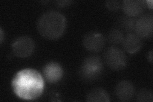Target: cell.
Returning <instances> with one entry per match:
<instances>
[{"instance_id": "obj_1", "label": "cell", "mask_w": 153, "mask_h": 102, "mask_svg": "<svg viewBox=\"0 0 153 102\" xmlns=\"http://www.w3.org/2000/svg\"><path fill=\"white\" fill-rule=\"evenodd\" d=\"M12 91L18 98L35 100L40 98L44 90L45 82L40 73L32 68L19 71L11 82Z\"/></svg>"}, {"instance_id": "obj_2", "label": "cell", "mask_w": 153, "mask_h": 102, "mask_svg": "<svg viewBox=\"0 0 153 102\" xmlns=\"http://www.w3.org/2000/svg\"><path fill=\"white\" fill-rule=\"evenodd\" d=\"M40 35L47 40H57L63 36L66 28V19L63 13L56 11L44 13L37 22Z\"/></svg>"}, {"instance_id": "obj_3", "label": "cell", "mask_w": 153, "mask_h": 102, "mask_svg": "<svg viewBox=\"0 0 153 102\" xmlns=\"http://www.w3.org/2000/svg\"><path fill=\"white\" fill-rule=\"evenodd\" d=\"M103 70V63L101 58L97 56H90L81 64L79 75L85 82H93L102 75Z\"/></svg>"}, {"instance_id": "obj_4", "label": "cell", "mask_w": 153, "mask_h": 102, "mask_svg": "<svg viewBox=\"0 0 153 102\" xmlns=\"http://www.w3.org/2000/svg\"><path fill=\"white\" fill-rule=\"evenodd\" d=\"M104 61L110 68L119 71L124 69L127 64V57L124 52L116 47H110L104 53Z\"/></svg>"}, {"instance_id": "obj_5", "label": "cell", "mask_w": 153, "mask_h": 102, "mask_svg": "<svg viewBox=\"0 0 153 102\" xmlns=\"http://www.w3.org/2000/svg\"><path fill=\"white\" fill-rule=\"evenodd\" d=\"M12 49L14 55L18 57H28L34 51V40L28 36H19L12 43Z\"/></svg>"}, {"instance_id": "obj_6", "label": "cell", "mask_w": 153, "mask_h": 102, "mask_svg": "<svg viewBox=\"0 0 153 102\" xmlns=\"http://www.w3.org/2000/svg\"><path fill=\"white\" fill-rule=\"evenodd\" d=\"M153 16L151 13L141 16L136 21L135 34L140 38H148L152 35Z\"/></svg>"}, {"instance_id": "obj_7", "label": "cell", "mask_w": 153, "mask_h": 102, "mask_svg": "<svg viewBox=\"0 0 153 102\" xmlns=\"http://www.w3.org/2000/svg\"><path fill=\"white\" fill-rule=\"evenodd\" d=\"M82 43L85 49L88 51L99 52L103 49L105 45V39L101 33L92 31L84 36Z\"/></svg>"}, {"instance_id": "obj_8", "label": "cell", "mask_w": 153, "mask_h": 102, "mask_svg": "<svg viewBox=\"0 0 153 102\" xmlns=\"http://www.w3.org/2000/svg\"><path fill=\"white\" fill-rule=\"evenodd\" d=\"M43 74L48 82L54 84L59 81L63 77V70L59 63L51 61L43 68Z\"/></svg>"}, {"instance_id": "obj_9", "label": "cell", "mask_w": 153, "mask_h": 102, "mask_svg": "<svg viewBox=\"0 0 153 102\" xmlns=\"http://www.w3.org/2000/svg\"><path fill=\"white\" fill-rule=\"evenodd\" d=\"M146 7L145 1L126 0L122 2L123 10L126 16L135 17L141 15Z\"/></svg>"}, {"instance_id": "obj_10", "label": "cell", "mask_w": 153, "mask_h": 102, "mask_svg": "<svg viewBox=\"0 0 153 102\" xmlns=\"http://www.w3.org/2000/svg\"><path fill=\"white\" fill-rule=\"evenodd\" d=\"M115 92L121 101H127L130 100L135 95V88L131 82L123 80L117 85Z\"/></svg>"}, {"instance_id": "obj_11", "label": "cell", "mask_w": 153, "mask_h": 102, "mask_svg": "<svg viewBox=\"0 0 153 102\" xmlns=\"http://www.w3.org/2000/svg\"><path fill=\"white\" fill-rule=\"evenodd\" d=\"M124 50L130 54H135L140 51L142 43L141 38L135 33H128L123 42Z\"/></svg>"}, {"instance_id": "obj_12", "label": "cell", "mask_w": 153, "mask_h": 102, "mask_svg": "<svg viewBox=\"0 0 153 102\" xmlns=\"http://www.w3.org/2000/svg\"><path fill=\"white\" fill-rule=\"evenodd\" d=\"M86 101L88 102H108L111 101L107 92L100 87L91 90L86 96Z\"/></svg>"}, {"instance_id": "obj_13", "label": "cell", "mask_w": 153, "mask_h": 102, "mask_svg": "<svg viewBox=\"0 0 153 102\" xmlns=\"http://www.w3.org/2000/svg\"><path fill=\"white\" fill-rule=\"evenodd\" d=\"M136 21L137 19L135 17L128 16L120 17L117 21L119 30L128 33H133V31H135Z\"/></svg>"}, {"instance_id": "obj_14", "label": "cell", "mask_w": 153, "mask_h": 102, "mask_svg": "<svg viewBox=\"0 0 153 102\" xmlns=\"http://www.w3.org/2000/svg\"><path fill=\"white\" fill-rule=\"evenodd\" d=\"M124 35L122 31L114 28L110 31L107 35V40L112 45H119L124 40Z\"/></svg>"}, {"instance_id": "obj_15", "label": "cell", "mask_w": 153, "mask_h": 102, "mask_svg": "<svg viewBox=\"0 0 153 102\" xmlns=\"http://www.w3.org/2000/svg\"><path fill=\"white\" fill-rule=\"evenodd\" d=\"M137 100L140 102H152V93L150 90L143 89L140 90L137 96Z\"/></svg>"}, {"instance_id": "obj_16", "label": "cell", "mask_w": 153, "mask_h": 102, "mask_svg": "<svg viewBox=\"0 0 153 102\" xmlns=\"http://www.w3.org/2000/svg\"><path fill=\"white\" fill-rule=\"evenodd\" d=\"M105 5L111 11H118L122 8V2L119 1H107L105 3Z\"/></svg>"}, {"instance_id": "obj_17", "label": "cell", "mask_w": 153, "mask_h": 102, "mask_svg": "<svg viewBox=\"0 0 153 102\" xmlns=\"http://www.w3.org/2000/svg\"><path fill=\"white\" fill-rule=\"evenodd\" d=\"M70 3V1H58L57 3L59 7H63L67 5V3Z\"/></svg>"}, {"instance_id": "obj_18", "label": "cell", "mask_w": 153, "mask_h": 102, "mask_svg": "<svg viewBox=\"0 0 153 102\" xmlns=\"http://www.w3.org/2000/svg\"><path fill=\"white\" fill-rule=\"evenodd\" d=\"M148 61H149V62L152 63V51H151L149 53H148Z\"/></svg>"}, {"instance_id": "obj_19", "label": "cell", "mask_w": 153, "mask_h": 102, "mask_svg": "<svg viewBox=\"0 0 153 102\" xmlns=\"http://www.w3.org/2000/svg\"><path fill=\"white\" fill-rule=\"evenodd\" d=\"M145 4H146H146H147V6L149 7L151 9L152 8V1H149V0H148V1H145Z\"/></svg>"}, {"instance_id": "obj_20", "label": "cell", "mask_w": 153, "mask_h": 102, "mask_svg": "<svg viewBox=\"0 0 153 102\" xmlns=\"http://www.w3.org/2000/svg\"><path fill=\"white\" fill-rule=\"evenodd\" d=\"M0 33H1V41H0V42H1V43L3 40V31L1 28L0 29Z\"/></svg>"}]
</instances>
